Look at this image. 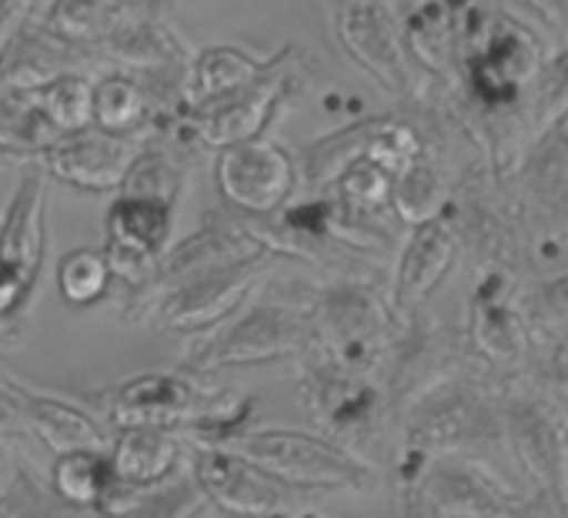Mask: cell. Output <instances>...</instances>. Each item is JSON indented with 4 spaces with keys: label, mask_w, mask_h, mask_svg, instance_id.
I'll return each instance as SVG.
<instances>
[{
    "label": "cell",
    "mask_w": 568,
    "mask_h": 518,
    "mask_svg": "<svg viewBox=\"0 0 568 518\" xmlns=\"http://www.w3.org/2000/svg\"><path fill=\"white\" fill-rule=\"evenodd\" d=\"M312 322V345L338 368L375 378L385 368L398 338V312L375 285L358 278H335L318 285L305 302Z\"/></svg>",
    "instance_id": "obj_1"
},
{
    "label": "cell",
    "mask_w": 568,
    "mask_h": 518,
    "mask_svg": "<svg viewBox=\"0 0 568 518\" xmlns=\"http://www.w3.org/2000/svg\"><path fill=\"white\" fill-rule=\"evenodd\" d=\"M312 348V322L298 298H261L244 305L221 328L207 332L184 362L187 375H211L227 368H261L274 362H298Z\"/></svg>",
    "instance_id": "obj_2"
},
{
    "label": "cell",
    "mask_w": 568,
    "mask_h": 518,
    "mask_svg": "<svg viewBox=\"0 0 568 518\" xmlns=\"http://www.w3.org/2000/svg\"><path fill=\"white\" fill-rule=\"evenodd\" d=\"M221 448L247 458L261 471L298 491L315 488H372L378 471L358 451L332 441L328 435L277 428V425H247L234 431Z\"/></svg>",
    "instance_id": "obj_3"
},
{
    "label": "cell",
    "mask_w": 568,
    "mask_h": 518,
    "mask_svg": "<svg viewBox=\"0 0 568 518\" xmlns=\"http://www.w3.org/2000/svg\"><path fill=\"white\" fill-rule=\"evenodd\" d=\"M501 438V415L491 398L465 378H438L405 402V455H468Z\"/></svg>",
    "instance_id": "obj_4"
},
{
    "label": "cell",
    "mask_w": 568,
    "mask_h": 518,
    "mask_svg": "<svg viewBox=\"0 0 568 518\" xmlns=\"http://www.w3.org/2000/svg\"><path fill=\"white\" fill-rule=\"evenodd\" d=\"M267 262H247V265H231L217 268L207 275H194L187 282H178L161 292L134 295L128 302V315L134 322L154 325L158 332H174V335H207L221 328L227 318H234L244 305L254 302Z\"/></svg>",
    "instance_id": "obj_5"
},
{
    "label": "cell",
    "mask_w": 568,
    "mask_h": 518,
    "mask_svg": "<svg viewBox=\"0 0 568 518\" xmlns=\"http://www.w3.org/2000/svg\"><path fill=\"white\" fill-rule=\"evenodd\" d=\"M508 508V488L471 455H405V518H505Z\"/></svg>",
    "instance_id": "obj_6"
},
{
    "label": "cell",
    "mask_w": 568,
    "mask_h": 518,
    "mask_svg": "<svg viewBox=\"0 0 568 518\" xmlns=\"http://www.w3.org/2000/svg\"><path fill=\"white\" fill-rule=\"evenodd\" d=\"M501 438L545 498L568 511V408L558 398L511 392L501 405Z\"/></svg>",
    "instance_id": "obj_7"
},
{
    "label": "cell",
    "mask_w": 568,
    "mask_h": 518,
    "mask_svg": "<svg viewBox=\"0 0 568 518\" xmlns=\"http://www.w3.org/2000/svg\"><path fill=\"white\" fill-rule=\"evenodd\" d=\"M298 388L308 415L325 428V435L355 451V441L375 431L388 408L385 388L368 378L338 368L315 345L298 358Z\"/></svg>",
    "instance_id": "obj_8"
},
{
    "label": "cell",
    "mask_w": 568,
    "mask_h": 518,
    "mask_svg": "<svg viewBox=\"0 0 568 518\" xmlns=\"http://www.w3.org/2000/svg\"><path fill=\"white\" fill-rule=\"evenodd\" d=\"M214 187L244 221H267L288 207L298 191V161L277 141L257 138L214 158Z\"/></svg>",
    "instance_id": "obj_9"
},
{
    "label": "cell",
    "mask_w": 568,
    "mask_h": 518,
    "mask_svg": "<svg viewBox=\"0 0 568 518\" xmlns=\"http://www.w3.org/2000/svg\"><path fill=\"white\" fill-rule=\"evenodd\" d=\"M187 475L207 505L221 508L231 518H277L295 511L298 488L277 481L247 458L221 445H191L187 441Z\"/></svg>",
    "instance_id": "obj_10"
},
{
    "label": "cell",
    "mask_w": 568,
    "mask_h": 518,
    "mask_svg": "<svg viewBox=\"0 0 568 518\" xmlns=\"http://www.w3.org/2000/svg\"><path fill=\"white\" fill-rule=\"evenodd\" d=\"M141 144H144V138H118V134L88 128L81 134L54 138L34 158V164L48 177H54L68 187H78L88 194H118Z\"/></svg>",
    "instance_id": "obj_11"
},
{
    "label": "cell",
    "mask_w": 568,
    "mask_h": 518,
    "mask_svg": "<svg viewBox=\"0 0 568 518\" xmlns=\"http://www.w3.org/2000/svg\"><path fill=\"white\" fill-rule=\"evenodd\" d=\"M335 31L358 68H365L392 94H408L412 68L405 41L392 14L382 8V0H338Z\"/></svg>",
    "instance_id": "obj_12"
},
{
    "label": "cell",
    "mask_w": 568,
    "mask_h": 518,
    "mask_svg": "<svg viewBox=\"0 0 568 518\" xmlns=\"http://www.w3.org/2000/svg\"><path fill=\"white\" fill-rule=\"evenodd\" d=\"M281 98H284V71L277 61L254 84H247L234 94H224L204 108L184 111V121H187L191 138L201 148H211L217 154V151L257 141L264 134V128L271 124Z\"/></svg>",
    "instance_id": "obj_13"
},
{
    "label": "cell",
    "mask_w": 568,
    "mask_h": 518,
    "mask_svg": "<svg viewBox=\"0 0 568 518\" xmlns=\"http://www.w3.org/2000/svg\"><path fill=\"white\" fill-rule=\"evenodd\" d=\"M267 257H274V254L247 231L244 221L241 224L237 221H211L164 247L148 292H161V288H171L178 282H187L194 275H207L217 268L267 262ZM148 292H141V295H148Z\"/></svg>",
    "instance_id": "obj_14"
},
{
    "label": "cell",
    "mask_w": 568,
    "mask_h": 518,
    "mask_svg": "<svg viewBox=\"0 0 568 518\" xmlns=\"http://www.w3.org/2000/svg\"><path fill=\"white\" fill-rule=\"evenodd\" d=\"M48 251V174L31 161L0 214V262L38 285Z\"/></svg>",
    "instance_id": "obj_15"
},
{
    "label": "cell",
    "mask_w": 568,
    "mask_h": 518,
    "mask_svg": "<svg viewBox=\"0 0 568 518\" xmlns=\"http://www.w3.org/2000/svg\"><path fill=\"white\" fill-rule=\"evenodd\" d=\"M455 254L458 234L445 217L412 227L392 278V308L398 312V318L415 315L435 295V288L455 265Z\"/></svg>",
    "instance_id": "obj_16"
},
{
    "label": "cell",
    "mask_w": 568,
    "mask_h": 518,
    "mask_svg": "<svg viewBox=\"0 0 568 518\" xmlns=\"http://www.w3.org/2000/svg\"><path fill=\"white\" fill-rule=\"evenodd\" d=\"M108 461L118 488H154L187 465V438L171 428H114Z\"/></svg>",
    "instance_id": "obj_17"
},
{
    "label": "cell",
    "mask_w": 568,
    "mask_h": 518,
    "mask_svg": "<svg viewBox=\"0 0 568 518\" xmlns=\"http://www.w3.org/2000/svg\"><path fill=\"white\" fill-rule=\"evenodd\" d=\"M134 21L131 0H48L41 28L71 51H108Z\"/></svg>",
    "instance_id": "obj_18"
},
{
    "label": "cell",
    "mask_w": 568,
    "mask_h": 518,
    "mask_svg": "<svg viewBox=\"0 0 568 518\" xmlns=\"http://www.w3.org/2000/svg\"><path fill=\"white\" fill-rule=\"evenodd\" d=\"M24 395V418H28V435H34L51 455L64 451H108L111 445V428L78 402L58 398V395H41L21 385Z\"/></svg>",
    "instance_id": "obj_19"
},
{
    "label": "cell",
    "mask_w": 568,
    "mask_h": 518,
    "mask_svg": "<svg viewBox=\"0 0 568 518\" xmlns=\"http://www.w3.org/2000/svg\"><path fill=\"white\" fill-rule=\"evenodd\" d=\"M281 58H271V61H261L241 48H231V44H217V48H204L197 51L191 61H187V71H184V84H181V101H184V111H194V108H204L224 94H234L247 84H254L257 78H264Z\"/></svg>",
    "instance_id": "obj_20"
},
{
    "label": "cell",
    "mask_w": 568,
    "mask_h": 518,
    "mask_svg": "<svg viewBox=\"0 0 568 518\" xmlns=\"http://www.w3.org/2000/svg\"><path fill=\"white\" fill-rule=\"evenodd\" d=\"M468 332H471V345L495 365H511L528 348L525 322L515 312V305L505 298L498 278H491L488 285L475 292Z\"/></svg>",
    "instance_id": "obj_21"
},
{
    "label": "cell",
    "mask_w": 568,
    "mask_h": 518,
    "mask_svg": "<svg viewBox=\"0 0 568 518\" xmlns=\"http://www.w3.org/2000/svg\"><path fill=\"white\" fill-rule=\"evenodd\" d=\"M71 48L51 38L41 24H31L21 31L11 48L0 54V88L38 94L44 84H51L61 74H71Z\"/></svg>",
    "instance_id": "obj_22"
},
{
    "label": "cell",
    "mask_w": 568,
    "mask_h": 518,
    "mask_svg": "<svg viewBox=\"0 0 568 518\" xmlns=\"http://www.w3.org/2000/svg\"><path fill=\"white\" fill-rule=\"evenodd\" d=\"M204 508L207 501L184 468L154 488H114L91 518H201Z\"/></svg>",
    "instance_id": "obj_23"
},
{
    "label": "cell",
    "mask_w": 568,
    "mask_h": 518,
    "mask_svg": "<svg viewBox=\"0 0 568 518\" xmlns=\"http://www.w3.org/2000/svg\"><path fill=\"white\" fill-rule=\"evenodd\" d=\"M94 128L118 138H141L144 128L154 118L151 94L141 78L128 71H111L94 81V101H91Z\"/></svg>",
    "instance_id": "obj_24"
},
{
    "label": "cell",
    "mask_w": 568,
    "mask_h": 518,
    "mask_svg": "<svg viewBox=\"0 0 568 518\" xmlns=\"http://www.w3.org/2000/svg\"><path fill=\"white\" fill-rule=\"evenodd\" d=\"M48 485L64 505L88 511V515H94L118 488L114 475H111L108 451H94V448L54 455V461L48 468Z\"/></svg>",
    "instance_id": "obj_25"
},
{
    "label": "cell",
    "mask_w": 568,
    "mask_h": 518,
    "mask_svg": "<svg viewBox=\"0 0 568 518\" xmlns=\"http://www.w3.org/2000/svg\"><path fill=\"white\" fill-rule=\"evenodd\" d=\"M445 204H448V184L442 171L425 158L408 164L392 181V214L408 227L445 217Z\"/></svg>",
    "instance_id": "obj_26"
},
{
    "label": "cell",
    "mask_w": 568,
    "mask_h": 518,
    "mask_svg": "<svg viewBox=\"0 0 568 518\" xmlns=\"http://www.w3.org/2000/svg\"><path fill=\"white\" fill-rule=\"evenodd\" d=\"M372 131H375V121H362V124L342 128V131L315 141L302 158L298 181H305L312 191H332V184L342 177V171L365 158Z\"/></svg>",
    "instance_id": "obj_27"
},
{
    "label": "cell",
    "mask_w": 568,
    "mask_h": 518,
    "mask_svg": "<svg viewBox=\"0 0 568 518\" xmlns=\"http://www.w3.org/2000/svg\"><path fill=\"white\" fill-rule=\"evenodd\" d=\"M392 181L395 177L388 171L362 158L352 167H345L342 177L332 184V201L345 217L378 224V217L392 211Z\"/></svg>",
    "instance_id": "obj_28"
},
{
    "label": "cell",
    "mask_w": 568,
    "mask_h": 518,
    "mask_svg": "<svg viewBox=\"0 0 568 518\" xmlns=\"http://www.w3.org/2000/svg\"><path fill=\"white\" fill-rule=\"evenodd\" d=\"M44 121L51 124V131L58 138L64 134H81L88 128H94V114H91V101H94V78L71 71L54 78L51 84H44L34 94Z\"/></svg>",
    "instance_id": "obj_29"
},
{
    "label": "cell",
    "mask_w": 568,
    "mask_h": 518,
    "mask_svg": "<svg viewBox=\"0 0 568 518\" xmlns=\"http://www.w3.org/2000/svg\"><path fill=\"white\" fill-rule=\"evenodd\" d=\"M54 282H58V295L71 308H94L114 288L108 257L101 247H71L68 254H61Z\"/></svg>",
    "instance_id": "obj_30"
},
{
    "label": "cell",
    "mask_w": 568,
    "mask_h": 518,
    "mask_svg": "<svg viewBox=\"0 0 568 518\" xmlns=\"http://www.w3.org/2000/svg\"><path fill=\"white\" fill-rule=\"evenodd\" d=\"M538 68V48L521 28H498L488 48L478 58V81L481 88H515L521 78H531Z\"/></svg>",
    "instance_id": "obj_31"
},
{
    "label": "cell",
    "mask_w": 568,
    "mask_h": 518,
    "mask_svg": "<svg viewBox=\"0 0 568 518\" xmlns=\"http://www.w3.org/2000/svg\"><path fill=\"white\" fill-rule=\"evenodd\" d=\"M0 518H91V515L64 505L34 468L14 461L11 478L0 488Z\"/></svg>",
    "instance_id": "obj_32"
},
{
    "label": "cell",
    "mask_w": 568,
    "mask_h": 518,
    "mask_svg": "<svg viewBox=\"0 0 568 518\" xmlns=\"http://www.w3.org/2000/svg\"><path fill=\"white\" fill-rule=\"evenodd\" d=\"M184 187V164L174 151L164 144H141L124 184L118 194H134V197H151L161 204H178V194Z\"/></svg>",
    "instance_id": "obj_33"
},
{
    "label": "cell",
    "mask_w": 568,
    "mask_h": 518,
    "mask_svg": "<svg viewBox=\"0 0 568 518\" xmlns=\"http://www.w3.org/2000/svg\"><path fill=\"white\" fill-rule=\"evenodd\" d=\"M418 158H422V138L412 124L392 121V118L375 121V131H372L368 148H365V161H372L382 171H388L392 177H398Z\"/></svg>",
    "instance_id": "obj_34"
},
{
    "label": "cell",
    "mask_w": 568,
    "mask_h": 518,
    "mask_svg": "<svg viewBox=\"0 0 568 518\" xmlns=\"http://www.w3.org/2000/svg\"><path fill=\"white\" fill-rule=\"evenodd\" d=\"M531 318L541 322L545 328L568 332V275H561L558 282H548L531 298Z\"/></svg>",
    "instance_id": "obj_35"
},
{
    "label": "cell",
    "mask_w": 568,
    "mask_h": 518,
    "mask_svg": "<svg viewBox=\"0 0 568 518\" xmlns=\"http://www.w3.org/2000/svg\"><path fill=\"white\" fill-rule=\"evenodd\" d=\"M565 111H568V54H565V61H558L548 71V78H545V84L538 91L541 124H555Z\"/></svg>",
    "instance_id": "obj_36"
},
{
    "label": "cell",
    "mask_w": 568,
    "mask_h": 518,
    "mask_svg": "<svg viewBox=\"0 0 568 518\" xmlns=\"http://www.w3.org/2000/svg\"><path fill=\"white\" fill-rule=\"evenodd\" d=\"M34 288H38V285H31L21 272H14L11 265L0 262V322L18 318V315L31 305Z\"/></svg>",
    "instance_id": "obj_37"
},
{
    "label": "cell",
    "mask_w": 568,
    "mask_h": 518,
    "mask_svg": "<svg viewBox=\"0 0 568 518\" xmlns=\"http://www.w3.org/2000/svg\"><path fill=\"white\" fill-rule=\"evenodd\" d=\"M11 435H28L24 395H21V382L0 378V438H11Z\"/></svg>",
    "instance_id": "obj_38"
},
{
    "label": "cell",
    "mask_w": 568,
    "mask_h": 518,
    "mask_svg": "<svg viewBox=\"0 0 568 518\" xmlns=\"http://www.w3.org/2000/svg\"><path fill=\"white\" fill-rule=\"evenodd\" d=\"M41 0H0V54L11 48V41L34 24V11Z\"/></svg>",
    "instance_id": "obj_39"
},
{
    "label": "cell",
    "mask_w": 568,
    "mask_h": 518,
    "mask_svg": "<svg viewBox=\"0 0 568 518\" xmlns=\"http://www.w3.org/2000/svg\"><path fill=\"white\" fill-rule=\"evenodd\" d=\"M531 8L558 31H568V0H531Z\"/></svg>",
    "instance_id": "obj_40"
},
{
    "label": "cell",
    "mask_w": 568,
    "mask_h": 518,
    "mask_svg": "<svg viewBox=\"0 0 568 518\" xmlns=\"http://www.w3.org/2000/svg\"><path fill=\"white\" fill-rule=\"evenodd\" d=\"M14 455L8 451V445H4V438H0V488H4V481L11 478V471H14Z\"/></svg>",
    "instance_id": "obj_41"
},
{
    "label": "cell",
    "mask_w": 568,
    "mask_h": 518,
    "mask_svg": "<svg viewBox=\"0 0 568 518\" xmlns=\"http://www.w3.org/2000/svg\"><path fill=\"white\" fill-rule=\"evenodd\" d=\"M551 385H555V388H558V392L568 398V365H565V362H561V365L551 372Z\"/></svg>",
    "instance_id": "obj_42"
},
{
    "label": "cell",
    "mask_w": 568,
    "mask_h": 518,
    "mask_svg": "<svg viewBox=\"0 0 568 518\" xmlns=\"http://www.w3.org/2000/svg\"><path fill=\"white\" fill-rule=\"evenodd\" d=\"M295 518H325V515H315V511H295Z\"/></svg>",
    "instance_id": "obj_43"
},
{
    "label": "cell",
    "mask_w": 568,
    "mask_h": 518,
    "mask_svg": "<svg viewBox=\"0 0 568 518\" xmlns=\"http://www.w3.org/2000/svg\"><path fill=\"white\" fill-rule=\"evenodd\" d=\"M561 362L568 365V345H565V352H561Z\"/></svg>",
    "instance_id": "obj_44"
},
{
    "label": "cell",
    "mask_w": 568,
    "mask_h": 518,
    "mask_svg": "<svg viewBox=\"0 0 568 518\" xmlns=\"http://www.w3.org/2000/svg\"><path fill=\"white\" fill-rule=\"evenodd\" d=\"M277 518H295V511H284V515H277Z\"/></svg>",
    "instance_id": "obj_45"
}]
</instances>
